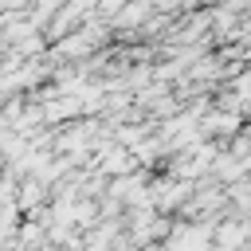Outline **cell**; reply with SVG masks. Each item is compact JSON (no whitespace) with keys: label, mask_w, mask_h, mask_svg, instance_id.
Masks as SVG:
<instances>
[{"label":"cell","mask_w":251,"mask_h":251,"mask_svg":"<svg viewBox=\"0 0 251 251\" xmlns=\"http://www.w3.org/2000/svg\"><path fill=\"white\" fill-rule=\"evenodd\" d=\"M12 200H16L20 216H27V212H35V208L47 204V184L35 180V176H24V180L16 184V192H12Z\"/></svg>","instance_id":"6da1fadb"},{"label":"cell","mask_w":251,"mask_h":251,"mask_svg":"<svg viewBox=\"0 0 251 251\" xmlns=\"http://www.w3.org/2000/svg\"><path fill=\"white\" fill-rule=\"evenodd\" d=\"M35 251H59V247H51V243H43V247H35Z\"/></svg>","instance_id":"7a4b0ae2"}]
</instances>
